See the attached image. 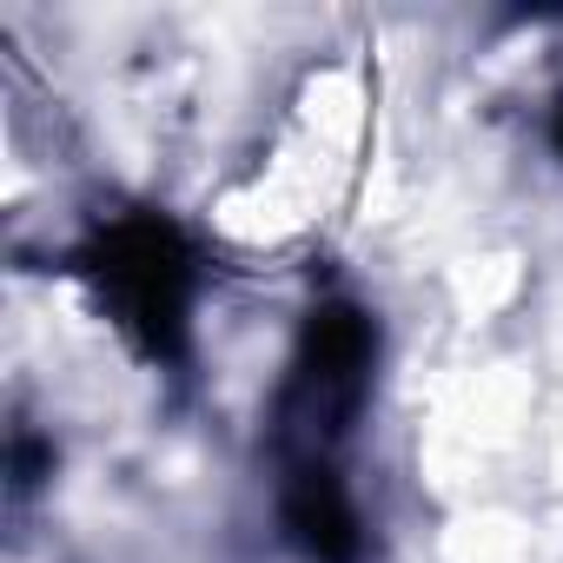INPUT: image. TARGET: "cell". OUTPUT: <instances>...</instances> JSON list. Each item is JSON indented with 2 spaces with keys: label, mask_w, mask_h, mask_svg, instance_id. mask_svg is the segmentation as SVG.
I'll use <instances>...</instances> for the list:
<instances>
[{
  "label": "cell",
  "mask_w": 563,
  "mask_h": 563,
  "mask_svg": "<svg viewBox=\"0 0 563 563\" xmlns=\"http://www.w3.org/2000/svg\"><path fill=\"white\" fill-rule=\"evenodd\" d=\"M80 286L93 292L100 319L146 358V365H179L192 339V292H199V258L186 232L159 212H113L87 232Z\"/></svg>",
  "instance_id": "cell-2"
},
{
  "label": "cell",
  "mask_w": 563,
  "mask_h": 563,
  "mask_svg": "<svg viewBox=\"0 0 563 563\" xmlns=\"http://www.w3.org/2000/svg\"><path fill=\"white\" fill-rule=\"evenodd\" d=\"M550 140H556V153H563V87H556V107H550Z\"/></svg>",
  "instance_id": "cell-3"
},
{
  "label": "cell",
  "mask_w": 563,
  "mask_h": 563,
  "mask_svg": "<svg viewBox=\"0 0 563 563\" xmlns=\"http://www.w3.org/2000/svg\"><path fill=\"white\" fill-rule=\"evenodd\" d=\"M378 332L358 306L325 299L278 378L272 398V477H278V523L312 563H358L365 517L352 490V444L372 398Z\"/></svg>",
  "instance_id": "cell-1"
}]
</instances>
